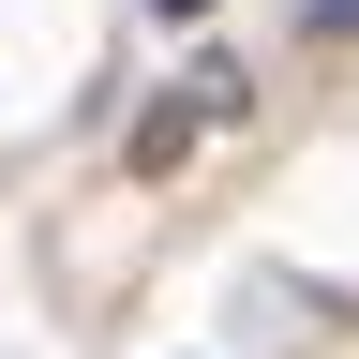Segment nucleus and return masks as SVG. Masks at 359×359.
<instances>
[{
	"label": "nucleus",
	"mask_w": 359,
	"mask_h": 359,
	"mask_svg": "<svg viewBox=\"0 0 359 359\" xmlns=\"http://www.w3.org/2000/svg\"><path fill=\"white\" fill-rule=\"evenodd\" d=\"M240 105H255L240 75H165V105L120 135V165H135V180H180V165L210 150V135H240Z\"/></svg>",
	"instance_id": "1"
},
{
	"label": "nucleus",
	"mask_w": 359,
	"mask_h": 359,
	"mask_svg": "<svg viewBox=\"0 0 359 359\" xmlns=\"http://www.w3.org/2000/svg\"><path fill=\"white\" fill-rule=\"evenodd\" d=\"M150 15H210V0H150Z\"/></svg>",
	"instance_id": "2"
}]
</instances>
